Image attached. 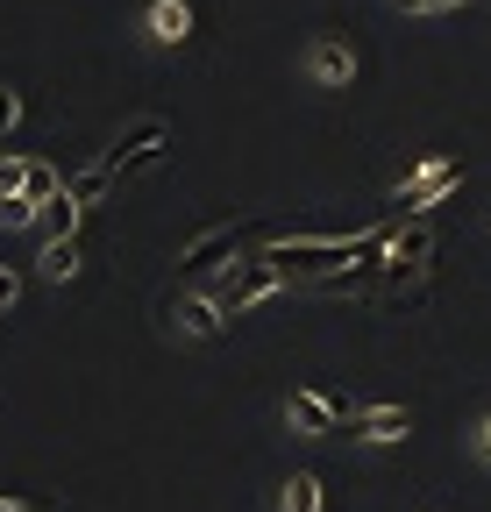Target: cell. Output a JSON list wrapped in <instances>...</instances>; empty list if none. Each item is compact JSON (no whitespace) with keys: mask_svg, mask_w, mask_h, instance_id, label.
I'll use <instances>...</instances> for the list:
<instances>
[{"mask_svg":"<svg viewBox=\"0 0 491 512\" xmlns=\"http://www.w3.org/2000/svg\"><path fill=\"white\" fill-rule=\"evenodd\" d=\"M399 15H449V8H463V0H392Z\"/></svg>","mask_w":491,"mask_h":512,"instance_id":"cell-17","label":"cell"},{"mask_svg":"<svg viewBox=\"0 0 491 512\" xmlns=\"http://www.w3.org/2000/svg\"><path fill=\"white\" fill-rule=\"evenodd\" d=\"M406 406H363V413H349V441H371V448H385V441H406Z\"/></svg>","mask_w":491,"mask_h":512,"instance_id":"cell-7","label":"cell"},{"mask_svg":"<svg viewBox=\"0 0 491 512\" xmlns=\"http://www.w3.org/2000/svg\"><path fill=\"white\" fill-rule=\"evenodd\" d=\"M22 192H29V200H57L65 185H57V171H50L43 157H29V185H22Z\"/></svg>","mask_w":491,"mask_h":512,"instance_id":"cell-15","label":"cell"},{"mask_svg":"<svg viewBox=\"0 0 491 512\" xmlns=\"http://www.w3.org/2000/svg\"><path fill=\"white\" fill-rule=\"evenodd\" d=\"M470 441H477V456H484V463H491V413H484V420H477V434H470Z\"/></svg>","mask_w":491,"mask_h":512,"instance_id":"cell-19","label":"cell"},{"mask_svg":"<svg viewBox=\"0 0 491 512\" xmlns=\"http://www.w3.org/2000/svg\"><path fill=\"white\" fill-rule=\"evenodd\" d=\"M79 221H86V200H79L72 185L57 192V200H43V228H50V235H79Z\"/></svg>","mask_w":491,"mask_h":512,"instance_id":"cell-12","label":"cell"},{"mask_svg":"<svg viewBox=\"0 0 491 512\" xmlns=\"http://www.w3.org/2000/svg\"><path fill=\"white\" fill-rule=\"evenodd\" d=\"M36 264H43L50 285H65V278H79V264H86V242H79V235H50Z\"/></svg>","mask_w":491,"mask_h":512,"instance_id":"cell-10","label":"cell"},{"mask_svg":"<svg viewBox=\"0 0 491 512\" xmlns=\"http://www.w3.org/2000/svg\"><path fill=\"white\" fill-rule=\"evenodd\" d=\"M228 320H235V313H228V306L214 299V285L171 306V328H178V335H186V342H207V335H221V328H228Z\"/></svg>","mask_w":491,"mask_h":512,"instance_id":"cell-5","label":"cell"},{"mask_svg":"<svg viewBox=\"0 0 491 512\" xmlns=\"http://www.w3.org/2000/svg\"><path fill=\"white\" fill-rule=\"evenodd\" d=\"M0 221H8V228H29V221H43V200H29V192H8V200H0Z\"/></svg>","mask_w":491,"mask_h":512,"instance_id":"cell-14","label":"cell"},{"mask_svg":"<svg viewBox=\"0 0 491 512\" xmlns=\"http://www.w3.org/2000/svg\"><path fill=\"white\" fill-rule=\"evenodd\" d=\"M143 29H150V43L178 50V43L193 36V8H186V0H150V15H143Z\"/></svg>","mask_w":491,"mask_h":512,"instance_id":"cell-9","label":"cell"},{"mask_svg":"<svg viewBox=\"0 0 491 512\" xmlns=\"http://www.w3.org/2000/svg\"><path fill=\"white\" fill-rule=\"evenodd\" d=\"M285 420H292L299 434H342V427H349V413H342L328 392H292V399H285Z\"/></svg>","mask_w":491,"mask_h":512,"instance_id":"cell-6","label":"cell"},{"mask_svg":"<svg viewBox=\"0 0 491 512\" xmlns=\"http://www.w3.org/2000/svg\"><path fill=\"white\" fill-rule=\"evenodd\" d=\"M306 79H314V86H349L356 79V50L342 36H321L314 50H306Z\"/></svg>","mask_w":491,"mask_h":512,"instance_id":"cell-8","label":"cell"},{"mask_svg":"<svg viewBox=\"0 0 491 512\" xmlns=\"http://www.w3.org/2000/svg\"><path fill=\"white\" fill-rule=\"evenodd\" d=\"M164 150H171V121H164V114H136V121L107 143V157H114L121 171H143V164H157Z\"/></svg>","mask_w":491,"mask_h":512,"instance_id":"cell-4","label":"cell"},{"mask_svg":"<svg viewBox=\"0 0 491 512\" xmlns=\"http://www.w3.org/2000/svg\"><path fill=\"white\" fill-rule=\"evenodd\" d=\"M114 178H121V164H114V157L100 150V157H93V164H86V171L72 178V192H79V200H86V207H100V200H107V192H114Z\"/></svg>","mask_w":491,"mask_h":512,"instance_id":"cell-11","label":"cell"},{"mask_svg":"<svg viewBox=\"0 0 491 512\" xmlns=\"http://www.w3.org/2000/svg\"><path fill=\"white\" fill-rule=\"evenodd\" d=\"M285 285H292V278L271 264V256H235V264L214 278V299H221V306L242 320V313H250L257 299H271V292H285Z\"/></svg>","mask_w":491,"mask_h":512,"instance_id":"cell-1","label":"cell"},{"mask_svg":"<svg viewBox=\"0 0 491 512\" xmlns=\"http://www.w3.org/2000/svg\"><path fill=\"white\" fill-rule=\"evenodd\" d=\"M15 299H22V278H15V271H0V313H8Z\"/></svg>","mask_w":491,"mask_h":512,"instance_id":"cell-18","label":"cell"},{"mask_svg":"<svg viewBox=\"0 0 491 512\" xmlns=\"http://www.w3.org/2000/svg\"><path fill=\"white\" fill-rule=\"evenodd\" d=\"M278 512H321V477L299 470V477L285 484V505H278Z\"/></svg>","mask_w":491,"mask_h":512,"instance_id":"cell-13","label":"cell"},{"mask_svg":"<svg viewBox=\"0 0 491 512\" xmlns=\"http://www.w3.org/2000/svg\"><path fill=\"white\" fill-rule=\"evenodd\" d=\"M15 121H22V93L0 86V136H15Z\"/></svg>","mask_w":491,"mask_h":512,"instance_id":"cell-16","label":"cell"},{"mask_svg":"<svg viewBox=\"0 0 491 512\" xmlns=\"http://www.w3.org/2000/svg\"><path fill=\"white\" fill-rule=\"evenodd\" d=\"M456 178H463L456 157H420V164L392 185V214H427L435 200H449V192H456Z\"/></svg>","mask_w":491,"mask_h":512,"instance_id":"cell-2","label":"cell"},{"mask_svg":"<svg viewBox=\"0 0 491 512\" xmlns=\"http://www.w3.org/2000/svg\"><path fill=\"white\" fill-rule=\"evenodd\" d=\"M242 242H250V221H221V228L193 235L186 249H178V278H207V271H221L228 256H242Z\"/></svg>","mask_w":491,"mask_h":512,"instance_id":"cell-3","label":"cell"}]
</instances>
